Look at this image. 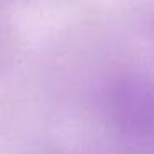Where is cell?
Returning <instances> with one entry per match:
<instances>
[{"label": "cell", "mask_w": 154, "mask_h": 154, "mask_svg": "<svg viewBox=\"0 0 154 154\" xmlns=\"http://www.w3.org/2000/svg\"><path fill=\"white\" fill-rule=\"evenodd\" d=\"M106 109L124 154H154V78L139 73L116 78Z\"/></svg>", "instance_id": "1"}]
</instances>
